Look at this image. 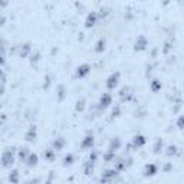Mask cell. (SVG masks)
<instances>
[{
  "label": "cell",
  "instance_id": "10",
  "mask_svg": "<svg viewBox=\"0 0 184 184\" xmlns=\"http://www.w3.org/2000/svg\"><path fill=\"white\" fill-rule=\"evenodd\" d=\"M35 137H36V128L32 127V128L29 130V132L26 134V140H27V141H33Z\"/></svg>",
  "mask_w": 184,
  "mask_h": 184
},
{
  "label": "cell",
  "instance_id": "5",
  "mask_svg": "<svg viewBox=\"0 0 184 184\" xmlns=\"http://www.w3.org/2000/svg\"><path fill=\"white\" fill-rule=\"evenodd\" d=\"M89 72H91V66H89L88 63H84V65L78 66V69H76V75H78V78H85Z\"/></svg>",
  "mask_w": 184,
  "mask_h": 184
},
{
  "label": "cell",
  "instance_id": "1",
  "mask_svg": "<svg viewBox=\"0 0 184 184\" xmlns=\"http://www.w3.org/2000/svg\"><path fill=\"white\" fill-rule=\"evenodd\" d=\"M2 164H3V167H10L13 164V153L10 148L4 151L2 155Z\"/></svg>",
  "mask_w": 184,
  "mask_h": 184
},
{
  "label": "cell",
  "instance_id": "11",
  "mask_svg": "<svg viewBox=\"0 0 184 184\" xmlns=\"http://www.w3.org/2000/svg\"><path fill=\"white\" fill-rule=\"evenodd\" d=\"M157 173V167H155L154 164H151V165H147L145 167V174L147 176H153Z\"/></svg>",
  "mask_w": 184,
  "mask_h": 184
},
{
  "label": "cell",
  "instance_id": "19",
  "mask_svg": "<svg viewBox=\"0 0 184 184\" xmlns=\"http://www.w3.org/2000/svg\"><path fill=\"white\" fill-rule=\"evenodd\" d=\"M158 88H160V85H158V84H155V82H154V84H153V91L157 92V89H158Z\"/></svg>",
  "mask_w": 184,
  "mask_h": 184
},
{
  "label": "cell",
  "instance_id": "12",
  "mask_svg": "<svg viewBox=\"0 0 184 184\" xmlns=\"http://www.w3.org/2000/svg\"><path fill=\"white\" fill-rule=\"evenodd\" d=\"M119 145H121V141H119L118 138H115V140H112V142H111L109 150H111V151H117V148H119Z\"/></svg>",
  "mask_w": 184,
  "mask_h": 184
},
{
  "label": "cell",
  "instance_id": "17",
  "mask_svg": "<svg viewBox=\"0 0 184 184\" xmlns=\"http://www.w3.org/2000/svg\"><path fill=\"white\" fill-rule=\"evenodd\" d=\"M72 160H73L72 155H66V157H65V164H72V163H73Z\"/></svg>",
  "mask_w": 184,
  "mask_h": 184
},
{
  "label": "cell",
  "instance_id": "9",
  "mask_svg": "<svg viewBox=\"0 0 184 184\" xmlns=\"http://www.w3.org/2000/svg\"><path fill=\"white\" fill-rule=\"evenodd\" d=\"M145 144V138L142 137V135H137V137H134V145L135 147H142Z\"/></svg>",
  "mask_w": 184,
  "mask_h": 184
},
{
  "label": "cell",
  "instance_id": "14",
  "mask_svg": "<svg viewBox=\"0 0 184 184\" xmlns=\"http://www.w3.org/2000/svg\"><path fill=\"white\" fill-rule=\"evenodd\" d=\"M105 49V40L104 39H101L99 42L96 43V48H95V52H102Z\"/></svg>",
  "mask_w": 184,
  "mask_h": 184
},
{
  "label": "cell",
  "instance_id": "6",
  "mask_svg": "<svg viewBox=\"0 0 184 184\" xmlns=\"http://www.w3.org/2000/svg\"><path fill=\"white\" fill-rule=\"evenodd\" d=\"M96 22H98V13L92 12L88 15V17H86V20H85V26L86 27H92V26L96 25Z\"/></svg>",
  "mask_w": 184,
  "mask_h": 184
},
{
  "label": "cell",
  "instance_id": "7",
  "mask_svg": "<svg viewBox=\"0 0 184 184\" xmlns=\"http://www.w3.org/2000/svg\"><path fill=\"white\" fill-rule=\"evenodd\" d=\"M25 161H26V164H27L29 167H33V165L38 164V155H36V154H30L29 158L25 160Z\"/></svg>",
  "mask_w": 184,
  "mask_h": 184
},
{
  "label": "cell",
  "instance_id": "2",
  "mask_svg": "<svg viewBox=\"0 0 184 184\" xmlns=\"http://www.w3.org/2000/svg\"><path fill=\"white\" fill-rule=\"evenodd\" d=\"M118 82H119V72H115V73H112V75L107 79V88L108 89H115V86L118 85Z\"/></svg>",
  "mask_w": 184,
  "mask_h": 184
},
{
  "label": "cell",
  "instance_id": "3",
  "mask_svg": "<svg viewBox=\"0 0 184 184\" xmlns=\"http://www.w3.org/2000/svg\"><path fill=\"white\" fill-rule=\"evenodd\" d=\"M111 104H112V96L109 95V94H104V95L101 96V99H99V108L101 109H107Z\"/></svg>",
  "mask_w": 184,
  "mask_h": 184
},
{
  "label": "cell",
  "instance_id": "16",
  "mask_svg": "<svg viewBox=\"0 0 184 184\" xmlns=\"http://www.w3.org/2000/svg\"><path fill=\"white\" fill-rule=\"evenodd\" d=\"M85 108V99L84 98H82V99H79L78 101V105H76V109H78V111H82V109Z\"/></svg>",
  "mask_w": 184,
  "mask_h": 184
},
{
  "label": "cell",
  "instance_id": "15",
  "mask_svg": "<svg viewBox=\"0 0 184 184\" xmlns=\"http://www.w3.org/2000/svg\"><path fill=\"white\" fill-rule=\"evenodd\" d=\"M29 50H30V46H29V45H22V48H20V55H22V56H26Z\"/></svg>",
  "mask_w": 184,
  "mask_h": 184
},
{
  "label": "cell",
  "instance_id": "8",
  "mask_svg": "<svg viewBox=\"0 0 184 184\" xmlns=\"http://www.w3.org/2000/svg\"><path fill=\"white\" fill-rule=\"evenodd\" d=\"M92 144H94V137L92 135H86L84 142H82V147L84 148H89V147H92Z\"/></svg>",
  "mask_w": 184,
  "mask_h": 184
},
{
  "label": "cell",
  "instance_id": "18",
  "mask_svg": "<svg viewBox=\"0 0 184 184\" xmlns=\"http://www.w3.org/2000/svg\"><path fill=\"white\" fill-rule=\"evenodd\" d=\"M45 157H48L49 160H53V153H52V151H48V154L45 153Z\"/></svg>",
  "mask_w": 184,
  "mask_h": 184
},
{
  "label": "cell",
  "instance_id": "4",
  "mask_svg": "<svg viewBox=\"0 0 184 184\" xmlns=\"http://www.w3.org/2000/svg\"><path fill=\"white\" fill-rule=\"evenodd\" d=\"M148 46V40L145 36H138V39L135 40V50H145Z\"/></svg>",
  "mask_w": 184,
  "mask_h": 184
},
{
  "label": "cell",
  "instance_id": "13",
  "mask_svg": "<svg viewBox=\"0 0 184 184\" xmlns=\"http://www.w3.org/2000/svg\"><path fill=\"white\" fill-rule=\"evenodd\" d=\"M63 145H65V140H63V138H58V140L55 141V148H56V150H62Z\"/></svg>",
  "mask_w": 184,
  "mask_h": 184
}]
</instances>
